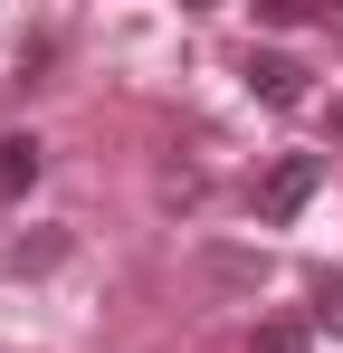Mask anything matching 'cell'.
I'll use <instances>...</instances> for the list:
<instances>
[{"label": "cell", "instance_id": "6da1fadb", "mask_svg": "<svg viewBox=\"0 0 343 353\" xmlns=\"http://www.w3.org/2000/svg\"><path fill=\"white\" fill-rule=\"evenodd\" d=\"M315 191H324V153H277V163L258 172V220H267V230H286Z\"/></svg>", "mask_w": 343, "mask_h": 353}, {"label": "cell", "instance_id": "7a4b0ae2", "mask_svg": "<svg viewBox=\"0 0 343 353\" xmlns=\"http://www.w3.org/2000/svg\"><path fill=\"white\" fill-rule=\"evenodd\" d=\"M248 96H258V105H277V115H295V105H305V58L258 48V58H248Z\"/></svg>", "mask_w": 343, "mask_h": 353}, {"label": "cell", "instance_id": "3957f363", "mask_svg": "<svg viewBox=\"0 0 343 353\" xmlns=\"http://www.w3.org/2000/svg\"><path fill=\"white\" fill-rule=\"evenodd\" d=\"M48 172V153H39V134H0V201H19L29 181Z\"/></svg>", "mask_w": 343, "mask_h": 353}, {"label": "cell", "instance_id": "277c9868", "mask_svg": "<svg viewBox=\"0 0 343 353\" xmlns=\"http://www.w3.org/2000/svg\"><path fill=\"white\" fill-rule=\"evenodd\" d=\"M248 353H315V325H305V315H267Z\"/></svg>", "mask_w": 343, "mask_h": 353}, {"label": "cell", "instance_id": "5b68a950", "mask_svg": "<svg viewBox=\"0 0 343 353\" xmlns=\"http://www.w3.org/2000/svg\"><path fill=\"white\" fill-rule=\"evenodd\" d=\"M305 325H324V334H343V268H334V277H315V315H305Z\"/></svg>", "mask_w": 343, "mask_h": 353}, {"label": "cell", "instance_id": "8992f818", "mask_svg": "<svg viewBox=\"0 0 343 353\" xmlns=\"http://www.w3.org/2000/svg\"><path fill=\"white\" fill-rule=\"evenodd\" d=\"M57 258H67V239H19V248H10V277H29V268H57Z\"/></svg>", "mask_w": 343, "mask_h": 353}]
</instances>
